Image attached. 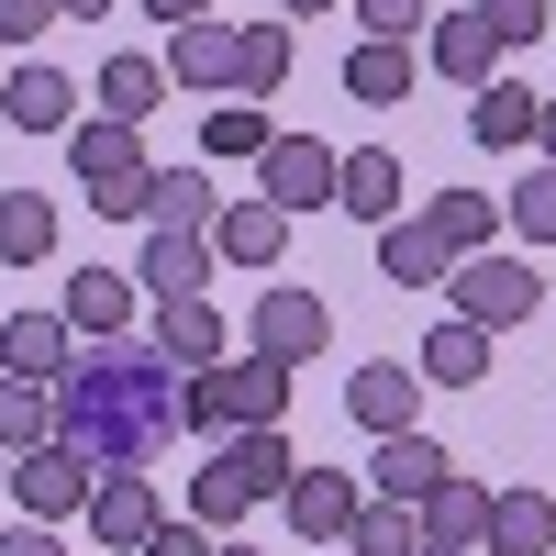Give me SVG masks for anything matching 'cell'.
I'll return each instance as SVG.
<instances>
[{
  "instance_id": "cell-1",
  "label": "cell",
  "mask_w": 556,
  "mask_h": 556,
  "mask_svg": "<svg viewBox=\"0 0 556 556\" xmlns=\"http://www.w3.org/2000/svg\"><path fill=\"white\" fill-rule=\"evenodd\" d=\"M56 434L89 456L101 479H134L190 434V367H178L156 334H112L78 345V367L56 379Z\"/></svg>"
},
{
  "instance_id": "cell-2",
  "label": "cell",
  "mask_w": 556,
  "mask_h": 556,
  "mask_svg": "<svg viewBox=\"0 0 556 556\" xmlns=\"http://www.w3.org/2000/svg\"><path fill=\"white\" fill-rule=\"evenodd\" d=\"M256 424H290V367L223 356L190 379V434H256Z\"/></svg>"
},
{
  "instance_id": "cell-3",
  "label": "cell",
  "mask_w": 556,
  "mask_h": 556,
  "mask_svg": "<svg viewBox=\"0 0 556 556\" xmlns=\"http://www.w3.org/2000/svg\"><path fill=\"white\" fill-rule=\"evenodd\" d=\"M67 167H78V190L101 201V212H123V223H146V134L134 123H78L67 134Z\"/></svg>"
},
{
  "instance_id": "cell-4",
  "label": "cell",
  "mask_w": 556,
  "mask_h": 556,
  "mask_svg": "<svg viewBox=\"0 0 556 556\" xmlns=\"http://www.w3.org/2000/svg\"><path fill=\"white\" fill-rule=\"evenodd\" d=\"M456 290V323H479V334H501V323H534V301H545V278L523 267V256H468L445 278Z\"/></svg>"
},
{
  "instance_id": "cell-5",
  "label": "cell",
  "mask_w": 556,
  "mask_h": 556,
  "mask_svg": "<svg viewBox=\"0 0 556 556\" xmlns=\"http://www.w3.org/2000/svg\"><path fill=\"white\" fill-rule=\"evenodd\" d=\"M12 490H23V523H67V513H89V490H101V468L56 434V445H34V456H12Z\"/></svg>"
},
{
  "instance_id": "cell-6",
  "label": "cell",
  "mask_w": 556,
  "mask_h": 556,
  "mask_svg": "<svg viewBox=\"0 0 556 556\" xmlns=\"http://www.w3.org/2000/svg\"><path fill=\"white\" fill-rule=\"evenodd\" d=\"M334 178H345V156L323 146V134H278V146L256 156V201H278V212H312V201H334Z\"/></svg>"
},
{
  "instance_id": "cell-7",
  "label": "cell",
  "mask_w": 556,
  "mask_h": 556,
  "mask_svg": "<svg viewBox=\"0 0 556 556\" xmlns=\"http://www.w3.org/2000/svg\"><path fill=\"white\" fill-rule=\"evenodd\" d=\"M245 356H267V367H301V356H323V334H334V312H323V290H256V323H245Z\"/></svg>"
},
{
  "instance_id": "cell-8",
  "label": "cell",
  "mask_w": 556,
  "mask_h": 556,
  "mask_svg": "<svg viewBox=\"0 0 556 556\" xmlns=\"http://www.w3.org/2000/svg\"><path fill=\"white\" fill-rule=\"evenodd\" d=\"M67 367H78V323L67 312H12L0 323V379H45L56 390Z\"/></svg>"
},
{
  "instance_id": "cell-9",
  "label": "cell",
  "mask_w": 556,
  "mask_h": 556,
  "mask_svg": "<svg viewBox=\"0 0 556 556\" xmlns=\"http://www.w3.org/2000/svg\"><path fill=\"white\" fill-rule=\"evenodd\" d=\"M412 412H424V367L367 356L356 379H345V424H356V434H412Z\"/></svg>"
},
{
  "instance_id": "cell-10",
  "label": "cell",
  "mask_w": 556,
  "mask_h": 556,
  "mask_svg": "<svg viewBox=\"0 0 556 556\" xmlns=\"http://www.w3.org/2000/svg\"><path fill=\"white\" fill-rule=\"evenodd\" d=\"M356 513H367V490H356L345 468H301V479H290V534H301V545H345Z\"/></svg>"
},
{
  "instance_id": "cell-11",
  "label": "cell",
  "mask_w": 556,
  "mask_h": 556,
  "mask_svg": "<svg viewBox=\"0 0 556 556\" xmlns=\"http://www.w3.org/2000/svg\"><path fill=\"white\" fill-rule=\"evenodd\" d=\"M134 301H146V278H134V267H78V278H67V323H78V345L134 334Z\"/></svg>"
},
{
  "instance_id": "cell-12",
  "label": "cell",
  "mask_w": 556,
  "mask_h": 556,
  "mask_svg": "<svg viewBox=\"0 0 556 556\" xmlns=\"http://www.w3.org/2000/svg\"><path fill=\"white\" fill-rule=\"evenodd\" d=\"M424 56H434V78L468 89V101L501 78V45H490V23H479V12H434V23H424Z\"/></svg>"
},
{
  "instance_id": "cell-13",
  "label": "cell",
  "mask_w": 556,
  "mask_h": 556,
  "mask_svg": "<svg viewBox=\"0 0 556 556\" xmlns=\"http://www.w3.org/2000/svg\"><path fill=\"white\" fill-rule=\"evenodd\" d=\"M212 223H223L212 167H156L146 178V235H212Z\"/></svg>"
},
{
  "instance_id": "cell-14",
  "label": "cell",
  "mask_w": 556,
  "mask_h": 556,
  "mask_svg": "<svg viewBox=\"0 0 556 556\" xmlns=\"http://www.w3.org/2000/svg\"><path fill=\"white\" fill-rule=\"evenodd\" d=\"M156 490H146V468H134V479H101V490H89V534H101L112 556H146L156 545Z\"/></svg>"
},
{
  "instance_id": "cell-15",
  "label": "cell",
  "mask_w": 556,
  "mask_h": 556,
  "mask_svg": "<svg viewBox=\"0 0 556 556\" xmlns=\"http://www.w3.org/2000/svg\"><path fill=\"white\" fill-rule=\"evenodd\" d=\"M0 123H23V134H78V89L45 67V56H23L12 78H0Z\"/></svg>"
},
{
  "instance_id": "cell-16",
  "label": "cell",
  "mask_w": 556,
  "mask_h": 556,
  "mask_svg": "<svg viewBox=\"0 0 556 556\" xmlns=\"http://www.w3.org/2000/svg\"><path fill=\"white\" fill-rule=\"evenodd\" d=\"M235 56H245V23H178L167 34V78L178 89H235Z\"/></svg>"
},
{
  "instance_id": "cell-17",
  "label": "cell",
  "mask_w": 556,
  "mask_h": 556,
  "mask_svg": "<svg viewBox=\"0 0 556 556\" xmlns=\"http://www.w3.org/2000/svg\"><path fill=\"white\" fill-rule=\"evenodd\" d=\"M379 267L401 278V290H445V278H456V245L434 235L424 212H401V223H379Z\"/></svg>"
},
{
  "instance_id": "cell-18",
  "label": "cell",
  "mask_w": 556,
  "mask_h": 556,
  "mask_svg": "<svg viewBox=\"0 0 556 556\" xmlns=\"http://www.w3.org/2000/svg\"><path fill=\"white\" fill-rule=\"evenodd\" d=\"M445 479H456V456L434 434H379V501H412V513H424Z\"/></svg>"
},
{
  "instance_id": "cell-19",
  "label": "cell",
  "mask_w": 556,
  "mask_h": 556,
  "mask_svg": "<svg viewBox=\"0 0 556 556\" xmlns=\"http://www.w3.org/2000/svg\"><path fill=\"white\" fill-rule=\"evenodd\" d=\"M212 235H146V256H134V278H146V301H190V290H212Z\"/></svg>"
},
{
  "instance_id": "cell-20",
  "label": "cell",
  "mask_w": 556,
  "mask_h": 556,
  "mask_svg": "<svg viewBox=\"0 0 556 556\" xmlns=\"http://www.w3.org/2000/svg\"><path fill=\"white\" fill-rule=\"evenodd\" d=\"M223 468L245 479V501H290L301 456H290V424H256V434H223Z\"/></svg>"
},
{
  "instance_id": "cell-21",
  "label": "cell",
  "mask_w": 556,
  "mask_h": 556,
  "mask_svg": "<svg viewBox=\"0 0 556 556\" xmlns=\"http://www.w3.org/2000/svg\"><path fill=\"white\" fill-rule=\"evenodd\" d=\"M278 245H290V212L278 201H223V223H212L223 267H278Z\"/></svg>"
},
{
  "instance_id": "cell-22",
  "label": "cell",
  "mask_w": 556,
  "mask_h": 556,
  "mask_svg": "<svg viewBox=\"0 0 556 556\" xmlns=\"http://www.w3.org/2000/svg\"><path fill=\"white\" fill-rule=\"evenodd\" d=\"M490 501H501V490H479L468 468H456V479L424 501V545H468V556H490Z\"/></svg>"
},
{
  "instance_id": "cell-23",
  "label": "cell",
  "mask_w": 556,
  "mask_h": 556,
  "mask_svg": "<svg viewBox=\"0 0 556 556\" xmlns=\"http://www.w3.org/2000/svg\"><path fill=\"white\" fill-rule=\"evenodd\" d=\"M412 367H424V390H479V379H490V334L445 312L434 334H424V356H412Z\"/></svg>"
},
{
  "instance_id": "cell-24",
  "label": "cell",
  "mask_w": 556,
  "mask_h": 556,
  "mask_svg": "<svg viewBox=\"0 0 556 556\" xmlns=\"http://www.w3.org/2000/svg\"><path fill=\"white\" fill-rule=\"evenodd\" d=\"M334 212H356V223H401V156H390V146H356L345 178H334Z\"/></svg>"
},
{
  "instance_id": "cell-25",
  "label": "cell",
  "mask_w": 556,
  "mask_h": 556,
  "mask_svg": "<svg viewBox=\"0 0 556 556\" xmlns=\"http://www.w3.org/2000/svg\"><path fill=\"white\" fill-rule=\"evenodd\" d=\"M156 345H167L178 367H190V379H201V367H223V312H212V290H190V301H156Z\"/></svg>"
},
{
  "instance_id": "cell-26",
  "label": "cell",
  "mask_w": 556,
  "mask_h": 556,
  "mask_svg": "<svg viewBox=\"0 0 556 556\" xmlns=\"http://www.w3.org/2000/svg\"><path fill=\"white\" fill-rule=\"evenodd\" d=\"M490 556H556V490H501L490 501Z\"/></svg>"
},
{
  "instance_id": "cell-27",
  "label": "cell",
  "mask_w": 556,
  "mask_h": 556,
  "mask_svg": "<svg viewBox=\"0 0 556 556\" xmlns=\"http://www.w3.org/2000/svg\"><path fill=\"white\" fill-rule=\"evenodd\" d=\"M424 223L456 245V267H468V256H490V235H513V223H501V201H490V190H468V178H456V190H445Z\"/></svg>"
},
{
  "instance_id": "cell-28",
  "label": "cell",
  "mask_w": 556,
  "mask_h": 556,
  "mask_svg": "<svg viewBox=\"0 0 556 556\" xmlns=\"http://www.w3.org/2000/svg\"><path fill=\"white\" fill-rule=\"evenodd\" d=\"M45 256H56V201L0 190V267H45Z\"/></svg>"
},
{
  "instance_id": "cell-29",
  "label": "cell",
  "mask_w": 556,
  "mask_h": 556,
  "mask_svg": "<svg viewBox=\"0 0 556 556\" xmlns=\"http://www.w3.org/2000/svg\"><path fill=\"white\" fill-rule=\"evenodd\" d=\"M167 101V56H101V123H146Z\"/></svg>"
},
{
  "instance_id": "cell-30",
  "label": "cell",
  "mask_w": 556,
  "mask_h": 556,
  "mask_svg": "<svg viewBox=\"0 0 556 556\" xmlns=\"http://www.w3.org/2000/svg\"><path fill=\"white\" fill-rule=\"evenodd\" d=\"M56 445V390L45 379H0V456H34Z\"/></svg>"
},
{
  "instance_id": "cell-31",
  "label": "cell",
  "mask_w": 556,
  "mask_h": 556,
  "mask_svg": "<svg viewBox=\"0 0 556 556\" xmlns=\"http://www.w3.org/2000/svg\"><path fill=\"white\" fill-rule=\"evenodd\" d=\"M468 123H479V146H534V123H545V101L523 78H490L479 101H468Z\"/></svg>"
},
{
  "instance_id": "cell-32",
  "label": "cell",
  "mask_w": 556,
  "mask_h": 556,
  "mask_svg": "<svg viewBox=\"0 0 556 556\" xmlns=\"http://www.w3.org/2000/svg\"><path fill=\"white\" fill-rule=\"evenodd\" d=\"M345 556H424V513H412V501H367Z\"/></svg>"
},
{
  "instance_id": "cell-33",
  "label": "cell",
  "mask_w": 556,
  "mask_h": 556,
  "mask_svg": "<svg viewBox=\"0 0 556 556\" xmlns=\"http://www.w3.org/2000/svg\"><path fill=\"white\" fill-rule=\"evenodd\" d=\"M401 89H412V45H356V56H345V101H401Z\"/></svg>"
},
{
  "instance_id": "cell-34",
  "label": "cell",
  "mask_w": 556,
  "mask_h": 556,
  "mask_svg": "<svg viewBox=\"0 0 556 556\" xmlns=\"http://www.w3.org/2000/svg\"><path fill=\"white\" fill-rule=\"evenodd\" d=\"M235 89H245V101H267V89H290V23H245Z\"/></svg>"
},
{
  "instance_id": "cell-35",
  "label": "cell",
  "mask_w": 556,
  "mask_h": 556,
  "mask_svg": "<svg viewBox=\"0 0 556 556\" xmlns=\"http://www.w3.org/2000/svg\"><path fill=\"white\" fill-rule=\"evenodd\" d=\"M501 223H513L523 245H556V167L545 156L523 167V190H501Z\"/></svg>"
},
{
  "instance_id": "cell-36",
  "label": "cell",
  "mask_w": 556,
  "mask_h": 556,
  "mask_svg": "<svg viewBox=\"0 0 556 556\" xmlns=\"http://www.w3.org/2000/svg\"><path fill=\"white\" fill-rule=\"evenodd\" d=\"M245 513H256V501H245V479H235V468H223V456H212V468L190 479V523H212V534H235Z\"/></svg>"
},
{
  "instance_id": "cell-37",
  "label": "cell",
  "mask_w": 556,
  "mask_h": 556,
  "mask_svg": "<svg viewBox=\"0 0 556 556\" xmlns=\"http://www.w3.org/2000/svg\"><path fill=\"white\" fill-rule=\"evenodd\" d=\"M267 146H278V123H267L256 101H235V112L201 123V156H267Z\"/></svg>"
},
{
  "instance_id": "cell-38",
  "label": "cell",
  "mask_w": 556,
  "mask_h": 556,
  "mask_svg": "<svg viewBox=\"0 0 556 556\" xmlns=\"http://www.w3.org/2000/svg\"><path fill=\"white\" fill-rule=\"evenodd\" d=\"M468 12L490 23L501 56H513V45H534V34H556V0H468Z\"/></svg>"
},
{
  "instance_id": "cell-39",
  "label": "cell",
  "mask_w": 556,
  "mask_h": 556,
  "mask_svg": "<svg viewBox=\"0 0 556 556\" xmlns=\"http://www.w3.org/2000/svg\"><path fill=\"white\" fill-rule=\"evenodd\" d=\"M356 23H367V45H412L434 12H424V0H356Z\"/></svg>"
},
{
  "instance_id": "cell-40",
  "label": "cell",
  "mask_w": 556,
  "mask_h": 556,
  "mask_svg": "<svg viewBox=\"0 0 556 556\" xmlns=\"http://www.w3.org/2000/svg\"><path fill=\"white\" fill-rule=\"evenodd\" d=\"M146 556H223V534L212 523H190V513H178V523H156V545Z\"/></svg>"
},
{
  "instance_id": "cell-41",
  "label": "cell",
  "mask_w": 556,
  "mask_h": 556,
  "mask_svg": "<svg viewBox=\"0 0 556 556\" xmlns=\"http://www.w3.org/2000/svg\"><path fill=\"white\" fill-rule=\"evenodd\" d=\"M45 23H67V12H56V0H0V45H34Z\"/></svg>"
},
{
  "instance_id": "cell-42",
  "label": "cell",
  "mask_w": 556,
  "mask_h": 556,
  "mask_svg": "<svg viewBox=\"0 0 556 556\" xmlns=\"http://www.w3.org/2000/svg\"><path fill=\"white\" fill-rule=\"evenodd\" d=\"M0 556H67L56 523H0Z\"/></svg>"
},
{
  "instance_id": "cell-43",
  "label": "cell",
  "mask_w": 556,
  "mask_h": 556,
  "mask_svg": "<svg viewBox=\"0 0 556 556\" xmlns=\"http://www.w3.org/2000/svg\"><path fill=\"white\" fill-rule=\"evenodd\" d=\"M146 12H156V23L178 34V23H212V0H146Z\"/></svg>"
},
{
  "instance_id": "cell-44",
  "label": "cell",
  "mask_w": 556,
  "mask_h": 556,
  "mask_svg": "<svg viewBox=\"0 0 556 556\" xmlns=\"http://www.w3.org/2000/svg\"><path fill=\"white\" fill-rule=\"evenodd\" d=\"M534 156H545V167H556V101H545V123H534Z\"/></svg>"
},
{
  "instance_id": "cell-45",
  "label": "cell",
  "mask_w": 556,
  "mask_h": 556,
  "mask_svg": "<svg viewBox=\"0 0 556 556\" xmlns=\"http://www.w3.org/2000/svg\"><path fill=\"white\" fill-rule=\"evenodd\" d=\"M312 12H334V0H278V23H312Z\"/></svg>"
},
{
  "instance_id": "cell-46",
  "label": "cell",
  "mask_w": 556,
  "mask_h": 556,
  "mask_svg": "<svg viewBox=\"0 0 556 556\" xmlns=\"http://www.w3.org/2000/svg\"><path fill=\"white\" fill-rule=\"evenodd\" d=\"M56 12H67V23H101V12H112V0H56Z\"/></svg>"
},
{
  "instance_id": "cell-47",
  "label": "cell",
  "mask_w": 556,
  "mask_h": 556,
  "mask_svg": "<svg viewBox=\"0 0 556 556\" xmlns=\"http://www.w3.org/2000/svg\"><path fill=\"white\" fill-rule=\"evenodd\" d=\"M223 556H267V545H235V534H223Z\"/></svg>"
},
{
  "instance_id": "cell-48",
  "label": "cell",
  "mask_w": 556,
  "mask_h": 556,
  "mask_svg": "<svg viewBox=\"0 0 556 556\" xmlns=\"http://www.w3.org/2000/svg\"><path fill=\"white\" fill-rule=\"evenodd\" d=\"M424 556H468V545H424Z\"/></svg>"
},
{
  "instance_id": "cell-49",
  "label": "cell",
  "mask_w": 556,
  "mask_h": 556,
  "mask_svg": "<svg viewBox=\"0 0 556 556\" xmlns=\"http://www.w3.org/2000/svg\"><path fill=\"white\" fill-rule=\"evenodd\" d=\"M0 490H12V456H0Z\"/></svg>"
},
{
  "instance_id": "cell-50",
  "label": "cell",
  "mask_w": 556,
  "mask_h": 556,
  "mask_svg": "<svg viewBox=\"0 0 556 556\" xmlns=\"http://www.w3.org/2000/svg\"><path fill=\"white\" fill-rule=\"evenodd\" d=\"M0 78H12V67H0Z\"/></svg>"
}]
</instances>
